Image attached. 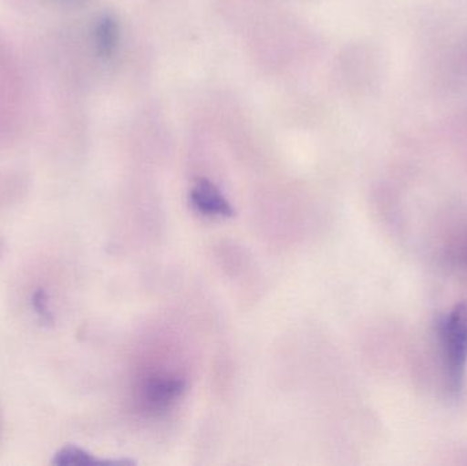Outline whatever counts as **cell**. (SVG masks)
Segmentation results:
<instances>
[{
  "mask_svg": "<svg viewBox=\"0 0 467 466\" xmlns=\"http://www.w3.org/2000/svg\"><path fill=\"white\" fill-rule=\"evenodd\" d=\"M447 388L452 399L462 393L467 367V305L460 304L439 325Z\"/></svg>",
  "mask_w": 467,
  "mask_h": 466,
  "instance_id": "1",
  "label": "cell"
},
{
  "mask_svg": "<svg viewBox=\"0 0 467 466\" xmlns=\"http://www.w3.org/2000/svg\"><path fill=\"white\" fill-rule=\"evenodd\" d=\"M185 380L175 377L155 375L142 385L141 401L152 412L167 409L185 391Z\"/></svg>",
  "mask_w": 467,
  "mask_h": 466,
  "instance_id": "2",
  "label": "cell"
},
{
  "mask_svg": "<svg viewBox=\"0 0 467 466\" xmlns=\"http://www.w3.org/2000/svg\"><path fill=\"white\" fill-rule=\"evenodd\" d=\"M191 204L208 218H232L234 210L229 200L207 180H200L191 191Z\"/></svg>",
  "mask_w": 467,
  "mask_h": 466,
  "instance_id": "3",
  "label": "cell"
},
{
  "mask_svg": "<svg viewBox=\"0 0 467 466\" xmlns=\"http://www.w3.org/2000/svg\"><path fill=\"white\" fill-rule=\"evenodd\" d=\"M55 464L57 465H133V461L122 460V461H104V460H98L90 456L87 451L81 449L68 446L63 449L60 453L57 454V459L54 460Z\"/></svg>",
  "mask_w": 467,
  "mask_h": 466,
  "instance_id": "4",
  "label": "cell"
},
{
  "mask_svg": "<svg viewBox=\"0 0 467 466\" xmlns=\"http://www.w3.org/2000/svg\"><path fill=\"white\" fill-rule=\"evenodd\" d=\"M96 44L101 55H111L118 44V25L112 16L100 19L96 27Z\"/></svg>",
  "mask_w": 467,
  "mask_h": 466,
  "instance_id": "5",
  "label": "cell"
},
{
  "mask_svg": "<svg viewBox=\"0 0 467 466\" xmlns=\"http://www.w3.org/2000/svg\"><path fill=\"white\" fill-rule=\"evenodd\" d=\"M447 259L467 271V229L458 233L447 243L446 248Z\"/></svg>",
  "mask_w": 467,
  "mask_h": 466,
  "instance_id": "6",
  "label": "cell"
},
{
  "mask_svg": "<svg viewBox=\"0 0 467 466\" xmlns=\"http://www.w3.org/2000/svg\"><path fill=\"white\" fill-rule=\"evenodd\" d=\"M450 66L458 76L467 77V43L458 47V49L452 52Z\"/></svg>",
  "mask_w": 467,
  "mask_h": 466,
  "instance_id": "7",
  "label": "cell"
}]
</instances>
